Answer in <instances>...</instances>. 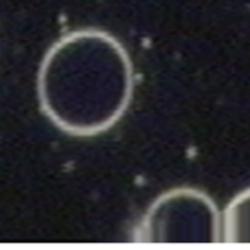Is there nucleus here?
<instances>
[{
    "mask_svg": "<svg viewBox=\"0 0 250 250\" xmlns=\"http://www.w3.org/2000/svg\"><path fill=\"white\" fill-rule=\"evenodd\" d=\"M47 119L73 136L100 135L126 113L133 94V67L122 42L86 28L56 41L37 79Z\"/></svg>",
    "mask_w": 250,
    "mask_h": 250,
    "instance_id": "1",
    "label": "nucleus"
},
{
    "mask_svg": "<svg viewBox=\"0 0 250 250\" xmlns=\"http://www.w3.org/2000/svg\"><path fill=\"white\" fill-rule=\"evenodd\" d=\"M188 221L220 230L218 212L214 204L196 190H171L158 198L146 212L141 226V240L145 242H208Z\"/></svg>",
    "mask_w": 250,
    "mask_h": 250,
    "instance_id": "2",
    "label": "nucleus"
}]
</instances>
